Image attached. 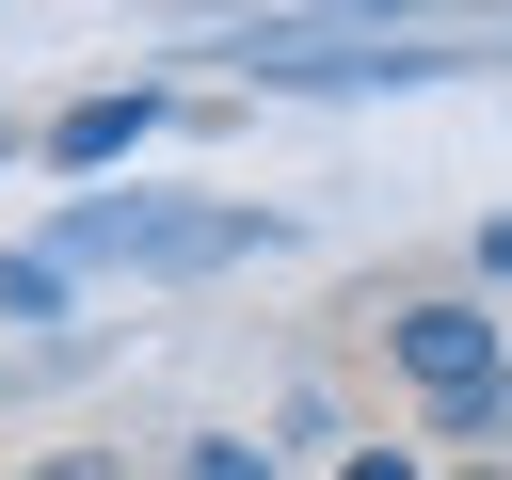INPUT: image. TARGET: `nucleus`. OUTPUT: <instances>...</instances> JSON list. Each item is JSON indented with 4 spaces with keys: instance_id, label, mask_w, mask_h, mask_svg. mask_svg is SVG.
<instances>
[{
    "instance_id": "6",
    "label": "nucleus",
    "mask_w": 512,
    "mask_h": 480,
    "mask_svg": "<svg viewBox=\"0 0 512 480\" xmlns=\"http://www.w3.org/2000/svg\"><path fill=\"white\" fill-rule=\"evenodd\" d=\"M336 480H416V448H352V464H336Z\"/></svg>"
},
{
    "instance_id": "4",
    "label": "nucleus",
    "mask_w": 512,
    "mask_h": 480,
    "mask_svg": "<svg viewBox=\"0 0 512 480\" xmlns=\"http://www.w3.org/2000/svg\"><path fill=\"white\" fill-rule=\"evenodd\" d=\"M176 480H272V448H256V432H192V464H176Z\"/></svg>"
},
{
    "instance_id": "3",
    "label": "nucleus",
    "mask_w": 512,
    "mask_h": 480,
    "mask_svg": "<svg viewBox=\"0 0 512 480\" xmlns=\"http://www.w3.org/2000/svg\"><path fill=\"white\" fill-rule=\"evenodd\" d=\"M0 320H64V256H48V240L0 256Z\"/></svg>"
},
{
    "instance_id": "5",
    "label": "nucleus",
    "mask_w": 512,
    "mask_h": 480,
    "mask_svg": "<svg viewBox=\"0 0 512 480\" xmlns=\"http://www.w3.org/2000/svg\"><path fill=\"white\" fill-rule=\"evenodd\" d=\"M16 480H128V464H112V448H32Z\"/></svg>"
},
{
    "instance_id": "2",
    "label": "nucleus",
    "mask_w": 512,
    "mask_h": 480,
    "mask_svg": "<svg viewBox=\"0 0 512 480\" xmlns=\"http://www.w3.org/2000/svg\"><path fill=\"white\" fill-rule=\"evenodd\" d=\"M160 112H176L160 80H112V96H64V112H48V160H64V176H112V160H128V144H144Z\"/></svg>"
},
{
    "instance_id": "1",
    "label": "nucleus",
    "mask_w": 512,
    "mask_h": 480,
    "mask_svg": "<svg viewBox=\"0 0 512 480\" xmlns=\"http://www.w3.org/2000/svg\"><path fill=\"white\" fill-rule=\"evenodd\" d=\"M384 368L432 400V432H496V416H512V320H496V304H464V288L384 304Z\"/></svg>"
},
{
    "instance_id": "7",
    "label": "nucleus",
    "mask_w": 512,
    "mask_h": 480,
    "mask_svg": "<svg viewBox=\"0 0 512 480\" xmlns=\"http://www.w3.org/2000/svg\"><path fill=\"white\" fill-rule=\"evenodd\" d=\"M480 272H512V224H496V240H480Z\"/></svg>"
}]
</instances>
